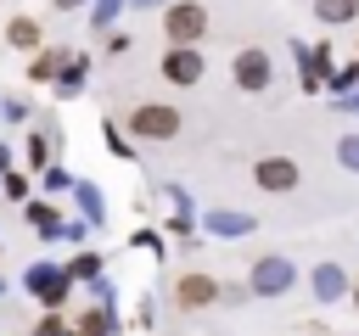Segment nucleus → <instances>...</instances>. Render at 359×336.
Masks as SVG:
<instances>
[{"instance_id": "obj_7", "label": "nucleus", "mask_w": 359, "mask_h": 336, "mask_svg": "<svg viewBox=\"0 0 359 336\" xmlns=\"http://www.w3.org/2000/svg\"><path fill=\"white\" fill-rule=\"evenodd\" d=\"M286 280H292V269H286L280 258H264V263L252 269V286H258V291H286Z\"/></svg>"}, {"instance_id": "obj_1", "label": "nucleus", "mask_w": 359, "mask_h": 336, "mask_svg": "<svg viewBox=\"0 0 359 336\" xmlns=\"http://www.w3.org/2000/svg\"><path fill=\"white\" fill-rule=\"evenodd\" d=\"M202 28H208V11H202L196 0H174V6L163 11V34H168V45H191V39H202Z\"/></svg>"}, {"instance_id": "obj_2", "label": "nucleus", "mask_w": 359, "mask_h": 336, "mask_svg": "<svg viewBox=\"0 0 359 336\" xmlns=\"http://www.w3.org/2000/svg\"><path fill=\"white\" fill-rule=\"evenodd\" d=\"M129 129H135L140 140H174V134H180V112H174V106H135V112H129Z\"/></svg>"}, {"instance_id": "obj_4", "label": "nucleus", "mask_w": 359, "mask_h": 336, "mask_svg": "<svg viewBox=\"0 0 359 336\" xmlns=\"http://www.w3.org/2000/svg\"><path fill=\"white\" fill-rule=\"evenodd\" d=\"M163 78H168V84H196V78H202V56H196L191 45H168V56H163Z\"/></svg>"}, {"instance_id": "obj_5", "label": "nucleus", "mask_w": 359, "mask_h": 336, "mask_svg": "<svg viewBox=\"0 0 359 336\" xmlns=\"http://www.w3.org/2000/svg\"><path fill=\"white\" fill-rule=\"evenodd\" d=\"M236 84L241 90H269V56L264 50H241L236 56Z\"/></svg>"}, {"instance_id": "obj_8", "label": "nucleus", "mask_w": 359, "mask_h": 336, "mask_svg": "<svg viewBox=\"0 0 359 336\" xmlns=\"http://www.w3.org/2000/svg\"><path fill=\"white\" fill-rule=\"evenodd\" d=\"M28 286H34V297H45V302H56V297L67 291V280H62V274H50V269H34V280H28Z\"/></svg>"}, {"instance_id": "obj_3", "label": "nucleus", "mask_w": 359, "mask_h": 336, "mask_svg": "<svg viewBox=\"0 0 359 336\" xmlns=\"http://www.w3.org/2000/svg\"><path fill=\"white\" fill-rule=\"evenodd\" d=\"M252 179H258L264 190L286 196V190H297V162H292V157H264V162L252 168Z\"/></svg>"}, {"instance_id": "obj_6", "label": "nucleus", "mask_w": 359, "mask_h": 336, "mask_svg": "<svg viewBox=\"0 0 359 336\" xmlns=\"http://www.w3.org/2000/svg\"><path fill=\"white\" fill-rule=\"evenodd\" d=\"M174 291H180V308H208V302L219 297V286H213L208 274H185Z\"/></svg>"}, {"instance_id": "obj_10", "label": "nucleus", "mask_w": 359, "mask_h": 336, "mask_svg": "<svg viewBox=\"0 0 359 336\" xmlns=\"http://www.w3.org/2000/svg\"><path fill=\"white\" fill-rule=\"evenodd\" d=\"M34 39H39L34 17H17V22H11V45H34Z\"/></svg>"}, {"instance_id": "obj_9", "label": "nucleus", "mask_w": 359, "mask_h": 336, "mask_svg": "<svg viewBox=\"0 0 359 336\" xmlns=\"http://www.w3.org/2000/svg\"><path fill=\"white\" fill-rule=\"evenodd\" d=\"M359 11V0H314V17L320 22H348Z\"/></svg>"}, {"instance_id": "obj_11", "label": "nucleus", "mask_w": 359, "mask_h": 336, "mask_svg": "<svg viewBox=\"0 0 359 336\" xmlns=\"http://www.w3.org/2000/svg\"><path fill=\"white\" fill-rule=\"evenodd\" d=\"M353 302H359V286H353Z\"/></svg>"}]
</instances>
